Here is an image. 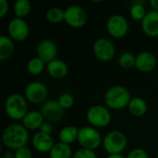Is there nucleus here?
<instances>
[{"mask_svg": "<svg viewBox=\"0 0 158 158\" xmlns=\"http://www.w3.org/2000/svg\"><path fill=\"white\" fill-rule=\"evenodd\" d=\"M29 141V131L19 123H13L5 128L2 133L3 144L10 150H18L26 146Z\"/></svg>", "mask_w": 158, "mask_h": 158, "instance_id": "nucleus-1", "label": "nucleus"}, {"mask_svg": "<svg viewBox=\"0 0 158 158\" xmlns=\"http://www.w3.org/2000/svg\"><path fill=\"white\" fill-rule=\"evenodd\" d=\"M131 98V93L126 87L122 85H114L106 90L104 101L107 108L119 110L128 107Z\"/></svg>", "mask_w": 158, "mask_h": 158, "instance_id": "nucleus-2", "label": "nucleus"}, {"mask_svg": "<svg viewBox=\"0 0 158 158\" xmlns=\"http://www.w3.org/2000/svg\"><path fill=\"white\" fill-rule=\"evenodd\" d=\"M28 111V101L24 95L14 93L6 97L5 102V112L10 119L22 120Z\"/></svg>", "mask_w": 158, "mask_h": 158, "instance_id": "nucleus-3", "label": "nucleus"}, {"mask_svg": "<svg viewBox=\"0 0 158 158\" xmlns=\"http://www.w3.org/2000/svg\"><path fill=\"white\" fill-rule=\"evenodd\" d=\"M77 142L81 148L95 151L103 144V139L96 128L92 126H84L79 129Z\"/></svg>", "mask_w": 158, "mask_h": 158, "instance_id": "nucleus-4", "label": "nucleus"}, {"mask_svg": "<svg viewBox=\"0 0 158 158\" xmlns=\"http://www.w3.org/2000/svg\"><path fill=\"white\" fill-rule=\"evenodd\" d=\"M128 140L120 131H111L103 139V147L108 155L121 154L127 147Z\"/></svg>", "mask_w": 158, "mask_h": 158, "instance_id": "nucleus-5", "label": "nucleus"}, {"mask_svg": "<svg viewBox=\"0 0 158 158\" xmlns=\"http://www.w3.org/2000/svg\"><path fill=\"white\" fill-rule=\"evenodd\" d=\"M86 118L89 124L96 129L106 127L112 119L109 108L101 105H95L89 107L86 113Z\"/></svg>", "mask_w": 158, "mask_h": 158, "instance_id": "nucleus-6", "label": "nucleus"}, {"mask_svg": "<svg viewBox=\"0 0 158 158\" xmlns=\"http://www.w3.org/2000/svg\"><path fill=\"white\" fill-rule=\"evenodd\" d=\"M93 53L94 56L102 62L111 61L116 55L114 43L107 38H98L93 44Z\"/></svg>", "mask_w": 158, "mask_h": 158, "instance_id": "nucleus-7", "label": "nucleus"}, {"mask_svg": "<svg viewBox=\"0 0 158 158\" xmlns=\"http://www.w3.org/2000/svg\"><path fill=\"white\" fill-rule=\"evenodd\" d=\"M48 95L47 86L39 81L30 82L24 90V96L26 100L31 104H44Z\"/></svg>", "mask_w": 158, "mask_h": 158, "instance_id": "nucleus-8", "label": "nucleus"}, {"mask_svg": "<svg viewBox=\"0 0 158 158\" xmlns=\"http://www.w3.org/2000/svg\"><path fill=\"white\" fill-rule=\"evenodd\" d=\"M129 28L128 19L121 14H114L106 21L107 32L114 38H123L128 33Z\"/></svg>", "mask_w": 158, "mask_h": 158, "instance_id": "nucleus-9", "label": "nucleus"}, {"mask_svg": "<svg viewBox=\"0 0 158 158\" xmlns=\"http://www.w3.org/2000/svg\"><path fill=\"white\" fill-rule=\"evenodd\" d=\"M88 19L85 9L79 5L69 6L65 9V22L72 28L83 27Z\"/></svg>", "mask_w": 158, "mask_h": 158, "instance_id": "nucleus-10", "label": "nucleus"}, {"mask_svg": "<svg viewBox=\"0 0 158 158\" xmlns=\"http://www.w3.org/2000/svg\"><path fill=\"white\" fill-rule=\"evenodd\" d=\"M8 36L16 42H21L28 38L30 33V27L24 19L13 18L7 25Z\"/></svg>", "mask_w": 158, "mask_h": 158, "instance_id": "nucleus-11", "label": "nucleus"}, {"mask_svg": "<svg viewBox=\"0 0 158 158\" xmlns=\"http://www.w3.org/2000/svg\"><path fill=\"white\" fill-rule=\"evenodd\" d=\"M41 113L45 121L56 123L61 121L65 115V110L60 106L57 100H47L41 106Z\"/></svg>", "mask_w": 158, "mask_h": 158, "instance_id": "nucleus-12", "label": "nucleus"}, {"mask_svg": "<svg viewBox=\"0 0 158 158\" xmlns=\"http://www.w3.org/2000/svg\"><path fill=\"white\" fill-rule=\"evenodd\" d=\"M57 56V46L50 39L42 40L36 47V56L41 58L45 64L55 60Z\"/></svg>", "mask_w": 158, "mask_h": 158, "instance_id": "nucleus-13", "label": "nucleus"}, {"mask_svg": "<svg viewBox=\"0 0 158 158\" xmlns=\"http://www.w3.org/2000/svg\"><path fill=\"white\" fill-rule=\"evenodd\" d=\"M157 58L156 55L150 51H143L136 56L135 68L142 72H149L156 69Z\"/></svg>", "mask_w": 158, "mask_h": 158, "instance_id": "nucleus-14", "label": "nucleus"}, {"mask_svg": "<svg viewBox=\"0 0 158 158\" xmlns=\"http://www.w3.org/2000/svg\"><path fill=\"white\" fill-rule=\"evenodd\" d=\"M31 144L33 148L40 153H48L55 145L54 139L51 134L37 131L31 138Z\"/></svg>", "mask_w": 158, "mask_h": 158, "instance_id": "nucleus-15", "label": "nucleus"}, {"mask_svg": "<svg viewBox=\"0 0 158 158\" xmlns=\"http://www.w3.org/2000/svg\"><path fill=\"white\" fill-rule=\"evenodd\" d=\"M143 31L149 37L158 36V11H147L145 17L141 21Z\"/></svg>", "mask_w": 158, "mask_h": 158, "instance_id": "nucleus-16", "label": "nucleus"}, {"mask_svg": "<svg viewBox=\"0 0 158 158\" xmlns=\"http://www.w3.org/2000/svg\"><path fill=\"white\" fill-rule=\"evenodd\" d=\"M46 71L54 79H63L69 73V66L64 60L56 58L46 64Z\"/></svg>", "mask_w": 158, "mask_h": 158, "instance_id": "nucleus-17", "label": "nucleus"}, {"mask_svg": "<svg viewBox=\"0 0 158 158\" xmlns=\"http://www.w3.org/2000/svg\"><path fill=\"white\" fill-rule=\"evenodd\" d=\"M44 118L41 111L31 110L28 111L22 119V125L28 131H39L41 126L44 123Z\"/></svg>", "mask_w": 158, "mask_h": 158, "instance_id": "nucleus-18", "label": "nucleus"}, {"mask_svg": "<svg viewBox=\"0 0 158 158\" xmlns=\"http://www.w3.org/2000/svg\"><path fill=\"white\" fill-rule=\"evenodd\" d=\"M15 52L14 41L6 35L0 36V60H8Z\"/></svg>", "mask_w": 158, "mask_h": 158, "instance_id": "nucleus-19", "label": "nucleus"}, {"mask_svg": "<svg viewBox=\"0 0 158 158\" xmlns=\"http://www.w3.org/2000/svg\"><path fill=\"white\" fill-rule=\"evenodd\" d=\"M129 111L134 117H142L146 114L148 110V105L146 101L139 96L132 97L129 106Z\"/></svg>", "mask_w": 158, "mask_h": 158, "instance_id": "nucleus-20", "label": "nucleus"}, {"mask_svg": "<svg viewBox=\"0 0 158 158\" xmlns=\"http://www.w3.org/2000/svg\"><path fill=\"white\" fill-rule=\"evenodd\" d=\"M78 133H79V129L76 128L75 126L69 125L61 129L58 134L59 142L70 145L74 142L78 140Z\"/></svg>", "mask_w": 158, "mask_h": 158, "instance_id": "nucleus-21", "label": "nucleus"}, {"mask_svg": "<svg viewBox=\"0 0 158 158\" xmlns=\"http://www.w3.org/2000/svg\"><path fill=\"white\" fill-rule=\"evenodd\" d=\"M72 150L70 145L61 142L55 143L49 152V158H71Z\"/></svg>", "mask_w": 158, "mask_h": 158, "instance_id": "nucleus-22", "label": "nucleus"}, {"mask_svg": "<svg viewBox=\"0 0 158 158\" xmlns=\"http://www.w3.org/2000/svg\"><path fill=\"white\" fill-rule=\"evenodd\" d=\"M31 10V3L29 0H17L13 5V11L17 18L24 19Z\"/></svg>", "mask_w": 158, "mask_h": 158, "instance_id": "nucleus-23", "label": "nucleus"}, {"mask_svg": "<svg viewBox=\"0 0 158 158\" xmlns=\"http://www.w3.org/2000/svg\"><path fill=\"white\" fill-rule=\"evenodd\" d=\"M26 68L30 74L39 75L46 69V64L38 56H33L27 62Z\"/></svg>", "mask_w": 158, "mask_h": 158, "instance_id": "nucleus-24", "label": "nucleus"}, {"mask_svg": "<svg viewBox=\"0 0 158 158\" xmlns=\"http://www.w3.org/2000/svg\"><path fill=\"white\" fill-rule=\"evenodd\" d=\"M45 17L46 19L51 23H60L62 21H65V9L57 6L51 7L47 10Z\"/></svg>", "mask_w": 158, "mask_h": 158, "instance_id": "nucleus-25", "label": "nucleus"}, {"mask_svg": "<svg viewBox=\"0 0 158 158\" xmlns=\"http://www.w3.org/2000/svg\"><path fill=\"white\" fill-rule=\"evenodd\" d=\"M118 62L119 66L124 69H131L135 68L136 64V56L131 52H123L119 55Z\"/></svg>", "mask_w": 158, "mask_h": 158, "instance_id": "nucleus-26", "label": "nucleus"}, {"mask_svg": "<svg viewBox=\"0 0 158 158\" xmlns=\"http://www.w3.org/2000/svg\"><path fill=\"white\" fill-rule=\"evenodd\" d=\"M146 13L147 11L145 9V6L143 5L142 2H135L130 8V16L134 20L142 21L145 17Z\"/></svg>", "mask_w": 158, "mask_h": 158, "instance_id": "nucleus-27", "label": "nucleus"}, {"mask_svg": "<svg viewBox=\"0 0 158 158\" xmlns=\"http://www.w3.org/2000/svg\"><path fill=\"white\" fill-rule=\"evenodd\" d=\"M58 103L60 105V106L64 109V110H67V109H69L73 106L74 105V97L72 94H69V93H64L62 94L59 98H58Z\"/></svg>", "mask_w": 158, "mask_h": 158, "instance_id": "nucleus-28", "label": "nucleus"}, {"mask_svg": "<svg viewBox=\"0 0 158 158\" xmlns=\"http://www.w3.org/2000/svg\"><path fill=\"white\" fill-rule=\"evenodd\" d=\"M73 158H97V156L94 151L81 148L75 152Z\"/></svg>", "mask_w": 158, "mask_h": 158, "instance_id": "nucleus-29", "label": "nucleus"}, {"mask_svg": "<svg viewBox=\"0 0 158 158\" xmlns=\"http://www.w3.org/2000/svg\"><path fill=\"white\" fill-rule=\"evenodd\" d=\"M126 158H149V155L144 149L137 147V148L132 149L128 154Z\"/></svg>", "mask_w": 158, "mask_h": 158, "instance_id": "nucleus-30", "label": "nucleus"}, {"mask_svg": "<svg viewBox=\"0 0 158 158\" xmlns=\"http://www.w3.org/2000/svg\"><path fill=\"white\" fill-rule=\"evenodd\" d=\"M14 158H32V153L30 148L24 146L14 152Z\"/></svg>", "mask_w": 158, "mask_h": 158, "instance_id": "nucleus-31", "label": "nucleus"}, {"mask_svg": "<svg viewBox=\"0 0 158 158\" xmlns=\"http://www.w3.org/2000/svg\"><path fill=\"white\" fill-rule=\"evenodd\" d=\"M9 9V5L6 0H0V18H4Z\"/></svg>", "mask_w": 158, "mask_h": 158, "instance_id": "nucleus-32", "label": "nucleus"}, {"mask_svg": "<svg viewBox=\"0 0 158 158\" xmlns=\"http://www.w3.org/2000/svg\"><path fill=\"white\" fill-rule=\"evenodd\" d=\"M38 131L44 132V133H47V134H51L53 131V126L52 123L48 122V121H44V123L41 126L40 130Z\"/></svg>", "mask_w": 158, "mask_h": 158, "instance_id": "nucleus-33", "label": "nucleus"}, {"mask_svg": "<svg viewBox=\"0 0 158 158\" xmlns=\"http://www.w3.org/2000/svg\"><path fill=\"white\" fill-rule=\"evenodd\" d=\"M150 6H152L153 10H156V11H158V0H151L149 2Z\"/></svg>", "mask_w": 158, "mask_h": 158, "instance_id": "nucleus-34", "label": "nucleus"}, {"mask_svg": "<svg viewBox=\"0 0 158 158\" xmlns=\"http://www.w3.org/2000/svg\"><path fill=\"white\" fill-rule=\"evenodd\" d=\"M106 158H126L121 154H114V155H108Z\"/></svg>", "mask_w": 158, "mask_h": 158, "instance_id": "nucleus-35", "label": "nucleus"}, {"mask_svg": "<svg viewBox=\"0 0 158 158\" xmlns=\"http://www.w3.org/2000/svg\"><path fill=\"white\" fill-rule=\"evenodd\" d=\"M156 158H158V151H157V153H156Z\"/></svg>", "mask_w": 158, "mask_h": 158, "instance_id": "nucleus-36", "label": "nucleus"}, {"mask_svg": "<svg viewBox=\"0 0 158 158\" xmlns=\"http://www.w3.org/2000/svg\"><path fill=\"white\" fill-rule=\"evenodd\" d=\"M1 158H4V157H1Z\"/></svg>", "mask_w": 158, "mask_h": 158, "instance_id": "nucleus-37", "label": "nucleus"}]
</instances>
